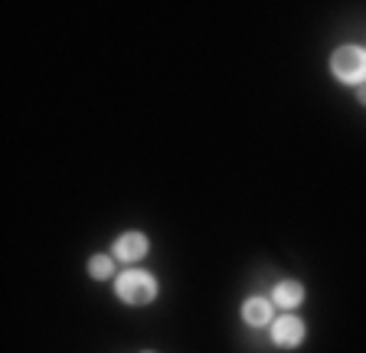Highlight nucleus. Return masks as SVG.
<instances>
[{
  "label": "nucleus",
  "instance_id": "nucleus-1",
  "mask_svg": "<svg viewBox=\"0 0 366 353\" xmlns=\"http://www.w3.org/2000/svg\"><path fill=\"white\" fill-rule=\"evenodd\" d=\"M114 294H118V301H124V304H131V307H144V304H151L154 294H157V282H154L151 272L128 269L114 278Z\"/></svg>",
  "mask_w": 366,
  "mask_h": 353
},
{
  "label": "nucleus",
  "instance_id": "nucleus-2",
  "mask_svg": "<svg viewBox=\"0 0 366 353\" xmlns=\"http://www.w3.org/2000/svg\"><path fill=\"white\" fill-rule=\"evenodd\" d=\"M330 72L347 85H366V49L363 46H340L330 56Z\"/></svg>",
  "mask_w": 366,
  "mask_h": 353
},
{
  "label": "nucleus",
  "instance_id": "nucleus-3",
  "mask_svg": "<svg viewBox=\"0 0 366 353\" xmlns=\"http://www.w3.org/2000/svg\"><path fill=\"white\" fill-rule=\"evenodd\" d=\"M272 340L278 347H285V350L297 347L305 340V321L295 314H285V317H278V321H272Z\"/></svg>",
  "mask_w": 366,
  "mask_h": 353
},
{
  "label": "nucleus",
  "instance_id": "nucleus-4",
  "mask_svg": "<svg viewBox=\"0 0 366 353\" xmlns=\"http://www.w3.org/2000/svg\"><path fill=\"white\" fill-rule=\"evenodd\" d=\"M112 249H114L112 255L118 262H128V265H131V262H141L147 255V236H144V232H124V236L114 239Z\"/></svg>",
  "mask_w": 366,
  "mask_h": 353
},
{
  "label": "nucleus",
  "instance_id": "nucleus-5",
  "mask_svg": "<svg viewBox=\"0 0 366 353\" xmlns=\"http://www.w3.org/2000/svg\"><path fill=\"white\" fill-rule=\"evenodd\" d=\"M305 301V284L301 282H291V278H285V282H278L274 284V292H272V304H278V307H297Z\"/></svg>",
  "mask_w": 366,
  "mask_h": 353
},
{
  "label": "nucleus",
  "instance_id": "nucleus-6",
  "mask_svg": "<svg viewBox=\"0 0 366 353\" xmlns=\"http://www.w3.org/2000/svg\"><path fill=\"white\" fill-rule=\"evenodd\" d=\"M242 321L249 324V327H265V324H272V301L249 298L242 304Z\"/></svg>",
  "mask_w": 366,
  "mask_h": 353
},
{
  "label": "nucleus",
  "instance_id": "nucleus-7",
  "mask_svg": "<svg viewBox=\"0 0 366 353\" xmlns=\"http://www.w3.org/2000/svg\"><path fill=\"white\" fill-rule=\"evenodd\" d=\"M89 275L95 278V282H108V278L114 275V255H92Z\"/></svg>",
  "mask_w": 366,
  "mask_h": 353
},
{
  "label": "nucleus",
  "instance_id": "nucleus-8",
  "mask_svg": "<svg viewBox=\"0 0 366 353\" xmlns=\"http://www.w3.org/2000/svg\"><path fill=\"white\" fill-rule=\"evenodd\" d=\"M357 99H360V101H363V105H366V85H360V89H357Z\"/></svg>",
  "mask_w": 366,
  "mask_h": 353
}]
</instances>
